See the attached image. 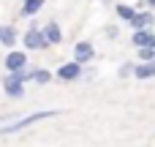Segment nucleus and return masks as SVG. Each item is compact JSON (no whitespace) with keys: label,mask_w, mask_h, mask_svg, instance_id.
Returning a JSON list of instances; mask_svg holds the SVG:
<instances>
[{"label":"nucleus","mask_w":155,"mask_h":147,"mask_svg":"<svg viewBox=\"0 0 155 147\" xmlns=\"http://www.w3.org/2000/svg\"><path fill=\"white\" fill-rule=\"evenodd\" d=\"M57 115H60V109H41V112H33V115H25V117H14L11 123L0 125V136L19 134V131H25V128H30V125H35V123L52 120V117H57Z\"/></svg>","instance_id":"1"},{"label":"nucleus","mask_w":155,"mask_h":147,"mask_svg":"<svg viewBox=\"0 0 155 147\" xmlns=\"http://www.w3.org/2000/svg\"><path fill=\"white\" fill-rule=\"evenodd\" d=\"M3 65H5V71H22V68L27 65V52L11 49V52L5 55V60H3Z\"/></svg>","instance_id":"6"},{"label":"nucleus","mask_w":155,"mask_h":147,"mask_svg":"<svg viewBox=\"0 0 155 147\" xmlns=\"http://www.w3.org/2000/svg\"><path fill=\"white\" fill-rule=\"evenodd\" d=\"M93 57H95V46H93L90 41H76V44H74V60H76V63L87 65Z\"/></svg>","instance_id":"5"},{"label":"nucleus","mask_w":155,"mask_h":147,"mask_svg":"<svg viewBox=\"0 0 155 147\" xmlns=\"http://www.w3.org/2000/svg\"><path fill=\"white\" fill-rule=\"evenodd\" d=\"M0 33H3V25H0Z\"/></svg>","instance_id":"19"},{"label":"nucleus","mask_w":155,"mask_h":147,"mask_svg":"<svg viewBox=\"0 0 155 147\" xmlns=\"http://www.w3.org/2000/svg\"><path fill=\"white\" fill-rule=\"evenodd\" d=\"M82 63H76V60H71V63H63L60 68H57V79L60 82H76V79H82Z\"/></svg>","instance_id":"4"},{"label":"nucleus","mask_w":155,"mask_h":147,"mask_svg":"<svg viewBox=\"0 0 155 147\" xmlns=\"http://www.w3.org/2000/svg\"><path fill=\"white\" fill-rule=\"evenodd\" d=\"M117 35H120V30H117L114 25H109V27H106V38H112V41H114Z\"/></svg>","instance_id":"17"},{"label":"nucleus","mask_w":155,"mask_h":147,"mask_svg":"<svg viewBox=\"0 0 155 147\" xmlns=\"http://www.w3.org/2000/svg\"><path fill=\"white\" fill-rule=\"evenodd\" d=\"M44 3H46V0H22L19 14H22V16H35V14L44 8Z\"/></svg>","instance_id":"12"},{"label":"nucleus","mask_w":155,"mask_h":147,"mask_svg":"<svg viewBox=\"0 0 155 147\" xmlns=\"http://www.w3.org/2000/svg\"><path fill=\"white\" fill-rule=\"evenodd\" d=\"M131 44H134V46H155V30L153 27H139V30H134Z\"/></svg>","instance_id":"8"},{"label":"nucleus","mask_w":155,"mask_h":147,"mask_svg":"<svg viewBox=\"0 0 155 147\" xmlns=\"http://www.w3.org/2000/svg\"><path fill=\"white\" fill-rule=\"evenodd\" d=\"M22 44H25V49H30V52H38V49H46V46H49V41H46V35H44V30H41L38 25H30V30H27L25 38H22Z\"/></svg>","instance_id":"2"},{"label":"nucleus","mask_w":155,"mask_h":147,"mask_svg":"<svg viewBox=\"0 0 155 147\" xmlns=\"http://www.w3.org/2000/svg\"><path fill=\"white\" fill-rule=\"evenodd\" d=\"M134 76L136 79H155V60H139L134 63Z\"/></svg>","instance_id":"9"},{"label":"nucleus","mask_w":155,"mask_h":147,"mask_svg":"<svg viewBox=\"0 0 155 147\" xmlns=\"http://www.w3.org/2000/svg\"><path fill=\"white\" fill-rule=\"evenodd\" d=\"M14 44H16V30H14L11 25H3V33H0V46L14 49Z\"/></svg>","instance_id":"13"},{"label":"nucleus","mask_w":155,"mask_h":147,"mask_svg":"<svg viewBox=\"0 0 155 147\" xmlns=\"http://www.w3.org/2000/svg\"><path fill=\"white\" fill-rule=\"evenodd\" d=\"M30 82H35V85H49V82H52V74H49L46 68H35Z\"/></svg>","instance_id":"14"},{"label":"nucleus","mask_w":155,"mask_h":147,"mask_svg":"<svg viewBox=\"0 0 155 147\" xmlns=\"http://www.w3.org/2000/svg\"><path fill=\"white\" fill-rule=\"evenodd\" d=\"M139 60H155V46H136Z\"/></svg>","instance_id":"15"},{"label":"nucleus","mask_w":155,"mask_h":147,"mask_svg":"<svg viewBox=\"0 0 155 147\" xmlns=\"http://www.w3.org/2000/svg\"><path fill=\"white\" fill-rule=\"evenodd\" d=\"M41 30H44V35H46V41H49V46H52V44H63V30H60V25H57L54 19H52V22H46Z\"/></svg>","instance_id":"10"},{"label":"nucleus","mask_w":155,"mask_h":147,"mask_svg":"<svg viewBox=\"0 0 155 147\" xmlns=\"http://www.w3.org/2000/svg\"><path fill=\"white\" fill-rule=\"evenodd\" d=\"M147 8H155V0H147Z\"/></svg>","instance_id":"18"},{"label":"nucleus","mask_w":155,"mask_h":147,"mask_svg":"<svg viewBox=\"0 0 155 147\" xmlns=\"http://www.w3.org/2000/svg\"><path fill=\"white\" fill-rule=\"evenodd\" d=\"M117 74H120V76H123V79H125V76H134V63H123V65H120V71H117Z\"/></svg>","instance_id":"16"},{"label":"nucleus","mask_w":155,"mask_h":147,"mask_svg":"<svg viewBox=\"0 0 155 147\" xmlns=\"http://www.w3.org/2000/svg\"><path fill=\"white\" fill-rule=\"evenodd\" d=\"M3 90H5L8 98H22L25 95V79H22V74L19 71H8L5 79H3Z\"/></svg>","instance_id":"3"},{"label":"nucleus","mask_w":155,"mask_h":147,"mask_svg":"<svg viewBox=\"0 0 155 147\" xmlns=\"http://www.w3.org/2000/svg\"><path fill=\"white\" fill-rule=\"evenodd\" d=\"M128 25H131L134 30H139V27H153V25H155V14H153V8H139Z\"/></svg>","instance_id":"7"},{"label":"nucleus","mask_w":155,"mask_h":147,"mask_svg":"<svg viewBox=\"0 0 155 147\" xmlns=\"http://www.w3.org/2000/svg\"><path fill=\"white\" fill-rule=\"evenodd\" d=\"M114 14H117L120 22H131L134 14H136V5H131V3H117V5H114Z\"/></svg>","instance_id":"11"}]
</instances>
